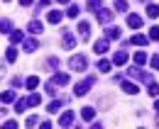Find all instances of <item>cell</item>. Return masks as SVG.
I'll use <instances>...</instances> for the list:
<instances>
[{
  "mask_svg": "<svg viewBox=\"0 0 159 129\" xmlns=\"http://www.w3.org/2000/svg\"><path fill=\"white\" fill-rule=\"evenodd\" d=\"M27 102H30V107H37V105L42 102V95H37V92H32V95L27 97Z\"/></svg>",
  "mask_w": 159,
  "mask_h": 129,
  "instance_id": "24",
  "label": "cell"
},
{
  "mask_svg": "<svg viewBox=\"0 0 159 129\" xmlns=\"http://www.w3.org/2000/svg\"><path fill=\"white\" fill-rule=\"evenodd\" d=\"M32 2H34V0H20V5H22V7H30Z\"/></svg>",
  "mask_w": 159,
  "mask_h": 129,
  "instance_id": "39",
  "label": "cell"
},
{
  "mask_svg": "<svg viewBox=\"0 0 159 129\" xmlns=\"http://www.w3.org/2000/svg\"><path fill=\"white\" fill-rule=\"evenodd\" d=\"M127 75H130V78H137V80H144V83H152V75L144 73V71H139V66L127 68Z\"/></svg>",
  "mask_w": 159,
  "mask_h": 129,
  "instance_id": "2",
  "label": "cell"
},
{
  "mask_svg": "<svg viewBox=\"0 0 159 129\" xmlns=\"http://www.w3.org/2000/svg\"><path fill=\"white\" fill-rule=\"evenodd\" d=\"M149 63H152V68H154V71H159V54L152 56V61H149Z\"/></svg>",
  "mask_w": 159,
  "mask_h": 129,
  "instance_id": "35",
  "label": "cell"
},
{
  "mask_svg": "<svg viewBox=\"0 0 159 129\" xmlns=\"http://www.w3.org/2000/svg\"><path fill=\"white\" fill-rule=\"evenodd\" d=\"M108 46H110V44H108V37L105 39H98V41H96V44H93V49H96V54H105V51H108Z\"/></svg>",
  "mask_w": 159,
  "mask_h": 129,
  "instance_id": "7",
  "label": "cell"
},
{
  "mask_svg": "<svg viewBox=\"0 0 159 129\" xmlns=\"http://www.w3.org/2000/svg\"><path fill=\"white\" fill-rule=\"evenodd\" d=\"M15 100V90H7V92H2V105H10Z\"/></svg>",
  "mask_w": 159,
  "mask_h": 129,
  "instance_id": "27",
  "label": "cell"
},
{
  "mask_svg": "<svg viewBox=\"0 0 159 129\" xmlns=\"http://www.w3.org/2000/svg\"><path fill=\"white\" fill-rule=\"evenodd\" d=\"M96 83V78H86V80H81L76 83V95H86V92L91 90V85Z\"/></svg>",
  "mask_w": 159,
  "mask_h": 129,
  "instance_id": "3",
  "label": "cell"
},
{
  "mask_svg": "<svg viewBox=\"0 0 159 129\" xmlns=\"http://www.w3.org/2000/svg\"><path fill=\"white\" fill-rule=\"evenodd\" d=\"M147 85H149V88H147V92H149L152 97H157V95H159V85L154 83V80H152V83H147Z\"/></svg>",
  "mask_w": 159,
  "mask_h": 129,
  "instance_id": "29",
  "label": "cell"
},
{
  "mask_svg": "<svg viewBox=\"0 0 159 129\" xmlns=\"http://www.w3.org/2000/svg\"><path fill=\"white\" fill-rule=\"evenodd\" d=\"M96 15H98L100 24H110V22H113V10H108V7H100Z\"/></svg>",
  "mask_w": 159,
  "mask_h": 129,
  "instance_id": "4",
  "label": "cell"
},
{
  "mask_svg": "<svg viewBox=\"0 0 159 129\" xmlns=\"http://www.w3.org/2000/svg\"><path fill=\"white\" fill-rule=\"evenodd\" d=\"M127 27H132V29L142 27V17L139 15H127Z\"/></svg>",
  "mask_w": 159,
  "mask_h": 129,
  "instance_id": "13",
  "label": "cell"
},
{
  "mask_svg": "<svg viewBox=\"0 0 159 129\" xmlns=\"http://www.w3.org/2000/svg\"><path fill=\"white\" fill-rule=\"evenodd\" d=\"M135 63H137V66H144V63H147V54H144V51H135Z\"/></svg>",
  "mask_w": 159,
  "mask_h": 129,
  "instance_id": "23",
  "label": "cell"
},
{
  "mask_svg": "<svg viewBox=\"0 0 159 129\" xmlns=\"http://www.w3.org/2000/svg\"><path fill=\"white\" fill-rule=\"evenodd\" d=\"M115 10L118 12H127V0H115Z\"/></svg>",
  "mask_w": 159,
  "mask_h": 129,
  "instance_id": "31",
  "label": "cell"
},
{
  "mask_svg": "<svg viewBox=\"0 0 159 129\" xmlns=\"http://www.w3.org/2000/svg\"><path fill=\"white\" fill-rule=\"evenodd\" d=\"M59 2H69V0H59Z\"/></svg>",
  "mask_w": 159,
  "mask_h": 129,
  "instance_id": "41",
  "label": "cell"
},
{
  "mask_svg": "<svg viewBox=\"0 0 159 129\" xmlns=\"http://www.w3.org/2000/svg\"><path fill=\"white\" fill-rule=\"evenodd\" d=\"M27 107H30V102H27V100H17V105H15V112H20V114H22V112L27 110Z\"/></svg>",
  "mask_w": 159,
  "mask_h": 129,
  "instance_id": "30",
  "label": "cell"
},
{
  "mask_svg": "<svg viewBox=\"0 0 159 129\" xmlns=\"http://www.w3.org/2000/svg\"><path fill=\"white\" fill-rule=\"evenodd\" d=\"M37 46H39L37 39H25V51H37Z\"/></svg>",
  "mask_w": 159,
  "mask_h": 129,
  "instance_id": "16",
  "label": "cell"
},
{
  "mask_svg": "<svg viewBox=\"0 0 159 129\" xmlns=\"http://www.w3.org/2000/svg\"><path fill=\"white\" fill-rule=\"evenodd\" d=\"M130 41H132V44H137V46H144V44L149 41V37H144V34H135Z\"/></svg>",
  "mask_w": 159,
  "mask_h": 129,
  "instance_id": "17",
  "label": "cell"
},
{
  "mask_svg": "<svg viewBox=\"0 0 159 129\" xmlns=\"http://www.w3.org/2000/svg\"><path fill=\"white\" fill-rule=\"evenodd\" d=\"M81 119H83V122H93V119H96V110H93V107H83V110H81Z\"/></svg>",
  "mask_w": 159,
  "mask_h": 129,
  "instance_id": "10",
  "label": "cell"
},
{
  "mask_svg": "<svg viewBox=\"0 0 159 129\" xmlns=\"http://www.w3.org/2000/svg\"><path fill=\"white\" fill-rule=\"evenodd\" d=\"M5 127H7V129H15V127H17V122H15V119H7V122H5Z\"/></svg>",
  "mask_w": 159,
  "mask_h": 129,
  "instance_id": "38",
  "label": "cell"
},
{
  "mask_svg": "<svg viewBox=\"0 0 159 129\" xmlns=\"http://www.w3.org/2000/svg\"><path fill=\"white\" fill-rule=\"evenodd\" d=\"M149 39H152V41H159V27H152V29H149Z\"/></svg>",
  "mask_w": 159,
  "mask_h": 129,
  "instance_id": "33",
  "label": "cell"
},
{
  "mask_svg": "<svg viewBox=\"0 0 159 129\" xmlns=\"http://www.w3.org/2000/svg\"><path fill=\"white\" fill-rule=\"evenodd\" d=\"M154 110H157V112H159V100H157V102H154Z\"/></svg>",
  "mask_w": 159,
  "mask_h": 129,
  "instance_id": "40",
  "label": "cell"
},
{
  "mask_svg": "<svg viewBox=\"0 0 159 129\" xmlns=\"http://www.w3.org/2000/svg\"><path fill=\"white\" fill-rule=\"evenodd\" d=\"M105 37H108V39H118V37H120V29H118V27H113V24H110V27L105 29Z\"/></svg>",
  "mask_w": 159,
  "mask_h": 129,
  "instance_id": "18",
  "label": "cell"
},
{
  "mask_svg": "<svg viewBox=\"0 0 159 129\" xmlns=\"http://www.w3.org/2000/svg\"><path fill=\"white\" fill-rule=\"evenodd\" d=\"M49 2H52V0H39V2H37V10H44Z\"/></svg>",
  "mask_w": 159,
  "mask_h": 129,
  "instance_id": "36",
  "label": "cell"
},
{
  "mask_svg": "<svg viewBox=\"0 0 159 129\" xmlns=\"http://www.w3.org/2000/svg\"><path fill=\"white\" fill-rule=\"evenodd\" d=\"M59 124H61V127H71V124H74V112L66 110V112L59 117Z\"/></svg>",
  "mask_w": 159,
  "mask_h": 129,
  "instance_id": "9",
  "label": "cell"
},
{
  "mask_svg": "<svg viewBox=\"0 0 159 129\" xmlns=\"http://www.w3.org/2000/svg\"><path fill=\"white\" fill-rule=\"evenodd\" d=\"M37 122H39V117H30V119H27V127H34Z\"/></svg>",
  "mask_w": 159,
  "mask_h": 129,
  "instance_id": "37",
  "label": "cell"
},
{
  "mask_svg": "<svg viewBox=\"0 0 159 129\" xmlns=\"http://www.w3.org/2000/svg\"><path fill=\"white\" fill-rule=\"evenodd\" d=\"M113 63H115V66H125V63H127V51H122V49H120V51H115Z\"/></svg>",
  "mask_w": 159,
  "mask_h": 129,
  "instance_id": "8",
  "label": "cell"
},
{
  "mask_svg": "<svg viewBox=\"0 0 159 129\" xmlns=\"http://www.w3.org/2000/svg\"><path fill=\"white\" fill-rule=\"evenodd\" d=\"M147 17H159V5H147Z\"/></svg>",
  "mask_w": 159,
  "mask_h": 129,
  "instance_id": "26",
  "label": "cell"
},
{
  "mask_svg": "<svg viewBox=\"0 0 159 129\" xmlns=\"http://www.w3.org/2000/svg\"><path fill=\"white\" fill-rule=\"evenodd\" d=\"M5 58H7V61H10V63H12V61H15V58H17V49H15V46H10V49H7V51H5Z\"/></svg>",
  "mask_w": 159,
  "mask_h": 129,
  "instance_id": "28",
  "label": "cell"
},
{
  "mask_svg": "<svg viewBox=\"0 0 159 129\" xmlns=\"http://www.w3.org/2000/svg\"><path fill=\"white\" fill-rule=\"evenodd\" d=\"M10 41H12V44L25 41V34H22V32H17V29H12V32H10Z\"/></svg>",
  "mask_w": 159,
  "mask_h": 129,
  "instance_id": "22",
  "label": "cell"
},
{
  "mask_svg": "<svg viewBox=\"0 0 159 129\" xmlns=\"http://www.w3.org/2000/svg\"><path fill=\"white\" fill-rule=\"evenodd\" d=\"M100 7H103V5H100V0H88V10H93V12H98Z\"/></svg>",
  "mask_w": 159,
  "mask_h": 129,
  "instance_id": "32",
  "label": "cell"
},
{
  "mask_svg": "<svg viewBox=\"0 0 159 129\" xmlns=\"http://www.w3.org/2000/svg\"><path fill=\"white\" fill-rule=\"evenodd\" d=\"M42 29H44V27H42V22H39V19H32V22L27 24V32H30V34H39Z\"/></svg>",
  "mask_w": 159,
  "mask_h": 129,
  "instance_id": "11",
  "label": "cell"
},
{
  "mask_svg": "<svg viewBox=\"0 0 159 129\" xmlns=\"http://www.w3.org/2000/svg\"><path fill=\"white\" fill-rule=\"evenodd\" d=\"M25 85H27V88H30V90H34V88H37V85H39V78H37V75H30V78H27V80H25Z\"/></svg>",
  "mask_w": 159,
  "mask_h": 129,
  "instance_id": "20",
  "label": "cell"
},
{
  "mask_svg": "<svg viewBox=\"0 0 159 129\" xmlns=\"http://www.w3.org/2000/svg\"><path fill=\"white\" fill-rule=\"evenodd\" d=\"M61 44H64L66 49H74V46H76V39H74V34H71L69 29H64V34H61Z\"/></svg>",
  "mask_w": 159,
  "mask_h": 129,
  "instance_id": "6",
  "label": "cell"
},
{
  "mask_svg": "<svg viewBox=\"0 0 159 129\" xmlns=\"http://www.w3.org/2000/svg\"><path fill=\"white\" fill-rule=\"evenodd\" d=\"M76 32H79V37L83 39V41H88V39H91V24H88V22H79V29H76Z\"/></svg>",
  "mask_w": 159,
  "mask_h": 129,
  "instance_id": "5",
  "label": "cell"
},
{
  "mask_svg": "<svg viewBox=\"0 0 159 129\" xmlns=\"http://www.w3.org/2000/svg\"><path fill=\"white\" fill-rule=\"evenodd\" d=\"M64 105H66V97H59V100H54V102H52V105L47 107V112H59Z\"/></svg>",
  "mask_w": 159,
  "mask_h": 129,
  "instance_id": "12",
  "label": "cell"
},
{
  "mask_svg": "<svg viewBox=\"0 0 159 129\" xmlns=\"http://www.w3.org/2000/svg\"><path fill=\"white\" fill-rule=\"evenodd\" d=\"M0 32H2V34H10V32H12V22H10V19H2V22H0Z\"/></svg>",
  "mask_w": 159,
  "mask_h": 129,
  "instance_id": "19",
  "label": "cell"
},
{
  "mask_svg": "<svg viewBox=\"0 0 159 129\" xmlns=\"http://www.w3.org/2000/svg\"><path fill=\"white\" fill-rule=\"evenodd\" d=\"M69 66H71V71H79V73H83V71L88 68V58H86V56H81V54H76V56H71Z\"/></svg>",
  "mask_w": 159,
  "mask_h": 129,
  "instance_id": "1",
  "label": "cell"
},
{
  "mask_svg": "<svg viewBox=\"0 0 159 129\" xmlns=\"http://www.w3.org/2000/svg\"><path fill=\"white\" fill-rule=\"evenodd\" d=\"M61 17H64V12H59V10H52V12L47 15V19H49L52 24H59V22H61Z\"/></svg>",
  "mask_w": 159,
  "mask_h": 129,
  "instance_id": "14",
  "label": "cell"
},
{
  "mask_svg": "<svg viewBox=\"0 0 159 129\" xmlns=\"http://www.w3.org/2000/svg\"><path fill=\"white\" fill-rule=\"evenodd\" d=\"M120 83H122V90L127 92V95H135V92H137V85H135V83H130V80H120Z\"/></svg>",
  "mask_w": 159,
  "mask_h": 129,
  "instance_id": "15",
  "label": "cell"
},
{
  "mask_svg": "<svg viewBox=\"0 0 159 129\" xmlns=\"http://www.w3.org/2000/svg\"><path fill=\"white\" fill-rule=\"evenodd\" d=\"M98 71L100 73H108V71H110V61H108V58H100L98 61Z\"/></svg>",
  "mask_w": 159,
  "mask_h": 129,
  "instance_id": "25",
  "label": "cell"
},
{
  "mask_svg": "<svg viewBox=\"0 0 159 129\" xmlns=\"http://www.w3.org/2000/svg\"><path fill=\"white\" fill-rule=\"evenodd\" d=\"M66 15H69V17H79V7H76V5H71V7L66 10Z\"/></svg>",
  "mask_w": 159,
  "mask_h": 129,
  "instance_id": "34",
  "label": "cell"
},
{
  "mask_svg": "<svg viewBox=\"0 0 159 129\" xmlns=\"http://www.w3.org/2000/svg\"><path fill=\"white\" fill-rule=\"evenodd\" d=\"M52 80H54L57 85H66V83H69V75H66V73H57Z\"/></svg>",
  "mask_w": 159,
  "mask_h": 129,
  "instance_id": "21",
  "label": "cell"
}]
</instances>
